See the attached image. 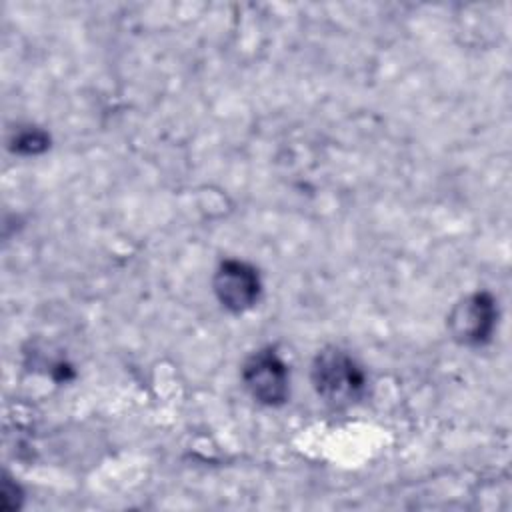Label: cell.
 I'll return each instance as SVG.
<instances>
[{"label":"cell","mask_w":512,"mask_h":512,"mask_svg":"<svg viewBox=\"0 0 512 512\" xmlns=\"http://www.w3.org/2000/svg\"><path fill=\"white\" fill-rule=\"evenodd\" d=\"M310 376L316 394L334 408L354 404L366 390L362 368L346 350L336 346H328L316 354Z\"/></svg>","instance_id":"1"},{"label":"cell","mask_w":512,"mask_h":512,"mask_svg":"<svg viewBox=\"0 0 512 512\" xmlns=\"http://www.w3.org/2000/svg\"><path fill=\"white\" fill-rule=\"evenodd\" d=\"M242 382L248 394L264 406H280L288 400L290 374L274 348L252 352L242 366Z\"/></svg>","instance_id":"2"},{"label":"cell","mask_w":512,"mask_h":512,"mask_svg":"<svg viewBox=\"0 0 512 512\" xmlns=\"http://www.w3.org/2000/svg\"><path fill=\"white\" fill-rule=\"evenodd\" d=\"M498 320V306L490 292L464 296L448 314V330L462 346H482L490 342Z\"/></svg>","instance_id":"3"},{"label":"cell","mask_w":512,"mask_h":512,"mask_svg":"<svg viewBox=\"0 0 512 512\" xmlns=\"http://www.w3.org/2000/svg\"><path fill=\"white\" fill-rule=\"evenodd\" d=\"M212 288L218 302L226 310L234 314H242L258 302L262 292V282L254 266H250L244 260L226 258L218 264L214 272Z\"/></svg>","instance_id":"4"},{"label":"cell","mask_w":512,"mask_h":512,"mask_svg":"<svg viewBox=\"0 0 512 512\" xmlns=\"http://www.w3.org/2000/svg\"><path fill=\"white\" fill-rule=\"evenodd\" d=\"M48 134L42 132L40 128H24L20 130L14 140H12V148L20 154H40L48 148Z\"/></svg>","instance_id":"5"}]
</instances>
